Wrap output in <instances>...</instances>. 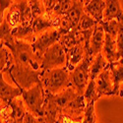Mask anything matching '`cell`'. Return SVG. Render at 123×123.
Masks as SVG:
<instances>
[{
  "mask_svg": "<svg viewBox=\"0 0 123 123\" xmlns=\"http://www.w3.org/2000/svg\"><path fill=\"white\" fill-rule=\"evenodd\" d=\"M6 46L12 53L11 68L6 73L15 85L20 86L24 90H28L40 82L42 57L36 53L33 45L16 39L13 43L7 44Z\"/></svg>",
  "mask_w": 123,
  "mask_h": 123,
  "instance_id": "1",
  "label": "cell"
},
{
  "mask_svg": "<svg viewBox=\"0 0 123 123\" xmlns=\"http://www.w3.org/2000/svg\"><path fill=\"white\" fill-rule=\"evenodd\" d=\"M39 81L45 93L52 95L59 94L71 87L70 72L66 67L42 71L39 75Z\"/></svg>",
  "mask_w": 123,
  "mask_h": 123,
  "instance_id": "2",
  "label": "cell"
},
{
  "mask_svg": "<svg viewBox=\"0 0 123 123\" xmlns=\"http://www.w3.org/2000/svg\"><path fill=\"white\" fill-rule=\"evenodd\" d=\"M4 20L13 29L23 25H32L34 18L29 1H13L7 10Z\"/></svg>",
  "mask_w": 123,
  "mask_h": 123,
  "instance_id": "3",
  "label": "cell"
},
{
  "mask_svg": "<svg viewBox=\"0 0 123 123\" xmlns=\"http://www.w3.org/2000/svg\"><path fill=\"white\" fill-rule=\"evenodd\" d=\"M22 98L26 105L28 112L36 117H40L45 100V91L40 82L28 90L23 89Z\"/></svg>",
  "mask_w": 123,
  "mask_h": 123,
  "instance_id": "4",
  "label": "cell"
},
{
  "mask_svg": "<svg viewBox=\"0 0 123 123\" xmlns=\"http://www.w3.org/2000/svg\"><path fill=\"white\" fill-rule=\"evenodd\" d=\"M95 57L85 54L82 62L70 72V84L76 93L80 96H84L85 91L90 82V67Z\"/></svg>",
  "mask_w": 123,
  "mask_h": 123,
  "instance_id": "5",
  "label": "cell"
},
{
  "mask_svg": "<svg viewBox=\"0 0 123 123\" xmlns=\"http://www.w3.org/2000/svg\"><path fill=\"white\" fill-rule=\"evenodd\" d=\"M66 52L59 43L49 47L42 56V71L66 66Z\"/></svg>",
  "mask_w": 123,
  "mask_h": 123,
  "instance_id": "6",
  "label": "cell"
},
{
  "mask_svg": "<svg viewBox=\"0 0 123 123\" xmlns=\"http://www.w3.org/2000/svg\"><path fill=\"white\" fill-rule=\"evenodd\" d=\"M60 37H61V35L58 32V30H56L55 28H52L46 31V32L37 36L35 43L32 45L36 51V53L42 57L49 47L59 43Z\"/></svg>",
  "mask_w": 123,
  "mask_h": 123,
  "instance_id": "7",
  "label": "cell"
},
{
  "mask_svg": "<svg viewBox=\"0 0 123 123\" xmlns=\"http://www.w3.org/2000/svg\"><path fill=\"white\" fill-rule=\"evenodd\" d=\"M79 40L77 44L71 48L68 52L66 53L67 56V61H66V68L69 72H72V71L82 62V60L85 57V53H86V47L88 46L87 42L84 37V35L82 32H79Z\"/></svg>",
  "mask_w": 123,
  "mask_h": 123,
  "instance_id": "8",
  "label": "cell"
},
{
  "mask_svg": "<svg viewBox=\"0 0 123 123\" xmlns=\"http://www.w3.org/2000/svg\"><path fill=\"white\" fill-rule=\"evenodd\" d=\"M95 81H96L98 98L105 96V97L114 96V87H113V82H112L111 72L109 67L106 68L105 71H102Z\"/></svg>",
  "mask_w": 123,
  "mask_h": 123,
  "instance_id": "9",
  "label": "cell"
},
{
  "mask_svg": "<svg viewBox=\"0 0 123 123\" xmlns=\"http://www.w3.org/2000/svg\"><path fill=\"white\" fill-rule=\"evenodd\" d=\"M105 33L104 29H102L100 24H98V26L95 28L94 33L91 37L89 46L86 48V53L87 55H90L92 57H96L98 53L102 51L105 45Z\"/></svg>",
  "mask_w": 123,
  "mask_h": 123,
  "instance_id": "10",
  "label": "cell"
},
{
  "mask_svg": "<svg viewBox=\"0 0 123 123\" xmlns=\"http://www.w3.org/2000/svg\"><path fill=\"white\" fill-rule=\"evenodd\" d=\"M23 89L20 86H10L5 81L3 74H0V99L1 104H9L13 99L22 97Z\"/></svg>",
  "mask_w": 123,
  "mask_h": 123,
  "instance_id": "11",
  "label": "cell"
},
{
  "mask_svg": "<svg viewBox=\"0 0 123 123\" xmlns=\"http://www.w3.org/2000/svg\"><path fill=\"white\" fill-rule=\"evenodd\" d=\"M105 1L104 0H91L84 1V12L91 16L99 24L104 21Z\"/></svg>",
  "mask_w": 123,
  "mask_h": 123,
  "instance_id": "12",
  "label": "cell"
},
{
  "mask_svg": "<svg viewBox=\"0 0 123 123\" xmlns=\"http://www.w3.org/2000/svg\"><path fill=\"white\" fill-rule=\"evenodd\" d=\"M116 20L119 23L123 22V10L118 0H106L104 13V22Z\"/></svg>",
  "mask_w": 123,
  "mask_h": 123,
  "instance_id": "13",
  "label": "cell"
},
{
  "mask_svg": "<svg viewBox=\"0 0 123 123\" xmlns=\"http://www.w3.org/2000/svg\"><path fill=\"white\" fill-rule=\"evenodd\" d=\"M109 69L114 87V96L123 98V92L120 89V84L123 83V59L109 64Z\"/></svg>",
  "mask_w": 123,
  "mask_h": 123,
  "instance_id": "14",
  "label": "cell"
},
{
  "mask_svg": "<svg viewBox=\"0 0 123 123\" xmlns=\"http://www.w3.org/2000/svg\"><path fill=\"white\" fill-rule=\"evenodd\" d=\"M101 53L104 54V56L105 57V59L107 60V62L109 64L114 63L116 61H119L120 59H122L117 50L116 38H113L108 35H105V45H104V48H102Z\"/></svg>",
  "mask_w": 123,
  "mask_h": 123,
  "instance_id": "15",
  "label": "cell"
},
{
  "mask_svg": "<svg viewBox=\"0 0 123 123\" xmlns=\"http://www.w3.org/2000/svg\"><path fill=\"white\" fill-rule=\"evenodd\" d=\"M86 101L84 96H77L68 105V106L62 111V113L69 115L71 117H81L84 115L86 109Z\"/></svg>",
  "mask_w": 123,
  "mask_h": 123,
  "instance_id": "16",
  "label": "cell"
},
{
  "mask_svg": "<svg viewBox=\"0 0 123 123\" xmlns=\"http://www.w3.org/2000/svg\"><path fill=\"white\" fill-rule=\"evenodd\" d=\"M12 34H13V37H15V39L26 42L31 44H33L35 43L36 37H37L32 25H23V26H19L17 28H14Z\"/></svg>",
  "mask_w": 123,
  "mask_h": 123,
  "instance_id": "17",
  "label": "cell"
},
{
  "mask_svg": "<svg viewBox=\"0 0 123 123\" xmlns=\"http://www.w3.org/2000/svg\"><path fill=\"white\" fill-rule=\"evenodd\" d=\"M109 67V63L104 56L101 52L98 53L93 60L92 65L90 67V80H96L97 77L105 71L106 68Z\"/></svg>",
  "mask_w": 123,
  "mask_h": 123,
  "instance_id": "18",
  "label": "cell"
},
{
  "mask_svg": "<svg viewBox=\"0 0 123 123\" xmlns=\"http://www.w3.org/2000/svg\"><path fill=\"white\" fill-rule=\"evenodd\" d=\"M32 27H33V30L36 36H38L40 34L46 32V31L54 28V24H53L52 19L45 13L43 16L34 19L32 23Z\"/></svg>",
  "mask_w": 123,
  "mask_h": 123,
  "instance_id": "19",
  "label": "cell"
},
{
  "mask_svg": "<svg viewBox=\"0 0 123 123\" xmlns=\"http://www.w3.org/2000/svg\"><path fill=\"white\" fill-rule=\"evenodd\" d=\"M83 14H84V1L83 0H74L72 7L70 8V10L66 15L72 21L75 30L77 29L80 19Z\"/></svg>",
  "mask_w": 123,
  "mask_h": 123,
  "instance_id": "20",
  "label": "cell"
},
{
  "mask_svg": "<svg viewBox=\"0 0 123 123\" xmlns=\"http://www.w3.org/2000/svg\"><path fill=\"white\" fill-rule=\"evenodd\" d=\"M79 37H80L79 31L78 30H72L67 35H64L60 37L59 43L63 47V49L65 50L66 53L71 48H73L77 44L78 40H79Z\"/></svg>",
  "mask_w": 123,
  "mask_h": 123,
  "instance_id": "21",
  "label": "cell"
},
{
  "mask_svg": "<svg viewBox=\"0 0 123 123\" xmlns=\"http://www.w3.org/2000/svg\"><path fill=\"white\" fill-rule=\"evenodd\" d=\"M13 28L10 26L5 20L0 24V39H1V44L7 45L10 43H13L15 42V37H13Z\"/></svg>",
  "mask_w": 123,
  "mask_h": 123,
  "instance_id": "22",
  "label": "cell"
},
{
  "mask_svg": "<svg viewBox=\"0 0 123 123\" xmlns=\"http://www.w3.org/2000/svg\"><path fill=\"white\" fill-rule=\"evenodd\" d=\"M98 22L95 19H93L91 16H89L88 14H86L84 12V14L82 15L80 22L78 24L77 30L80 32H87V31H91V30H95V28L98 26Z\"/></svg>",
  "mask_w": 123,
  "mask_h": 123,
  "instance_id": "23",
  "label": "cell"
},
{
  "mask_svg": "<svg viewBox=\"0 0 123 123\" xmlns=\"http://www.w3.org/2000/svg\"><path fill=\"white\" fill-rule=\"evenodd\" d=\"M0 54H1V73L4 74L11 68L12 53L6 45H1Z\"/></svg>",
  "mask_w": 123,
  "mask_h": 123,
  "instance_id": "24",
  "label": "cell"
},
{
  "mask_svg": "<svg viewBox=\"0 0 123 123\" xmlns=\"http://www.w3.org/2000/svg\"><path fill=\"white\" fill-rule=\"evenodd\" d=\"M104 29L105 35H108L112 37L113 38H117V35L119 32V28H120V23L116 20H111V21H106L99 23Z\"/></svg>",
  "mask_w": 123,
  "mask_h": 123,
  "instance_id": "25",
  "label": "cell"
},
{
  "mask_svg": "<svg viewBox=\"0 0 123 123\" xmlns=\"http://www.w3.org/2000/svg\"><path fill=\"white\" fill-rule=\"evenodd\" d=\"M86 105H89L92 101H97L98 99V92H97V86H96V81L95 80H90L88 87L85 91L84 94Z\"/></svg>",
  "mask_w": 123,
  "mask_h": 123,
  "instance_id": "26",
  "label": "cell"
},
{
  "mask_svg": "<svg viewBox=\"0 0 123 123\" xmlns=\"http://www.w3.org/2000/svg\"><path fill=\"white\" fill-rule=\"evenodd\" d=\"M29 4L31 7V10H32V14H33L34 19L38 18L46 13L43 1H39V0H30Z\"/></svg>",
  "mask_w": 123,
  "mask_h": 123,
  "instance_id": "27",
  "label": "cell"
},
{
  "mask_svg": "<svg viewBox=\"0 0 123 123\" xmlns=\"http://www.w3.org/2000/svg\"><path fill=\"white\" fill-rule=\"evenodd\" d=\"M95 102L96 101H92L89 105H86L83 123H96L97 122V115L95 112Z\"/></svg>",
  "mask_w": 123,
  "mask_h": 123,
  "instance_id": "28",
  "label": "cell"
},
{
  "mask_svg": "<svg viewBox=\"0 0 123 123\" xmlns=\"http://www.w3.org/2000/svg\"><path fill=\"white\" fill-rule=\"evenodd\" d=\"M116 43H117V50H118V53L120 54L121 58L123 59V22L120 23L119 32H118L117 38H116Z\"/></svg>",
  "mask_w": 123,
  "mask_h": 123,
  "instance_id": "29",
  "label": "cell"
},
{
  "mask_svg": "<svg viewBox=\"0 0 123 123\" xmlns=\"http://www.w3.org/2000/svg\"><path fill=\"white\" fill-rule=\"evenodd\" d=\"M12 3H13V1H8V0H4V1H1V3H0V10H1V22L4 20V12H5V10L7 9L8 10V8L12 5Z\"/></svg>",
  "mask_w": 123,
  "mask_h": 123,
  "instance_id": "30",
  "label": "cell"
},
{
  "mask_svg": "<svg viewBox=\"0 0 123 123\" xmlns=\"http://www.w3.org/2000/svg\"><path fill=\"white\" fill-rule=\"evenodd\" d=\"M24 123H40L39 117H36L30 112H27V114L24 119Z\"/></svg>",
  "mask_w": 123,
  "mask_h": 123,
  "instance_id": "31",
  "label": "cell"
},
{
  "mask_svg": "<svg viewBox=\"0 0 123 123\" xmlns=\"http://www.w3.org/2000/svg\"><path fill=\"white\" fill-rule=\"evenodd\" d=\"M39 120H40V123H45V122H44V121H43L42 118H40V117H39Z\"/></svg>",
  "mask_w": 123,
  "mask_h": 123,
  "instance_id": "32",
  "label": "cell"
}]
</instances>
